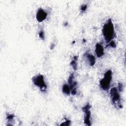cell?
Wrapping results in <instances>:
<instances>
[{
    "label": "cell",
    "mask_w": 126,
    "mask_h": 126,
    "mask_svg": "<svg viewBox=\"0 0 126 126\" xmlns=\"http://www.w3.org/2000/svg\"><path fill=\"white\" fill-rule=\"evenodd\" d=\"M112 78V72L111 70H108L104 74L103 78L101 79L99 85L101 88L104 90H108L110 86Z\"/></svg>",
    "instance_id": "2"
},
{
    "label": "cell",
    "mask_w": 126,
    "mask_h": 126,
    "mask_svg": "<svg viewBox=\"0 0 126 126\" xmlns=\"http://www.w3.org/2000/svg\"><path fill=\"white\" fill-rule=\"evenodd\" d=\"M110 95L113 103L115 105H117L119 107H121L120 104V96L118 90L116 88H113L110 90Z\"/></svg>",
    "instance_id": "4"
},
{
    "label": "cell",
    "mask_w": 126,
    "mask_h": 126,
    "mask_svg": "<svg viewBox=\"0 0 126 126\" xmlns=\"http://www.w3.org/2000/svg\"><path fill=\"white\" fill-rule=\"evenodd\" d=\"M91 106L87 104L83 108V111L84 112V123L86 125L90 126L91 123V112L90 110Z\"/></svg>",
    "instance_id": "5"
},
{
    "label": "cell",
    "mask_w": 126,
    "mask_h": 126,
    "mask_svg": "<svg viewBox=\"0 0 126 126\" xmlns=\"http://www.w3.org/2000/svg\"><path fill=\"white\" fill-rule=\"evenodd\" d=\"M108 45L110 46V47H115L116 46V44H115V43L114 42V41H113L112 40L111 41H110V42H109Z\"/></svg>",
    "instance_id": "11"
},
{
    "label": "cell",
    "mask_w": 126,
    "mask_h": 126,
    "mask_svg": "<svg viewBox=\"0 0 126 126\" xmlns=\"http://www.w3.org/2000/svg\"><path fill=\"white\" fill-rule=\"evenodd\" d=\"M71 65L72 66V67L74 68V69H76V68H77V63H76V60H73V61L71 62Z\"/></svg>",
    "instance_id": "10"
},
{
    "label": "cell",
    "mask_w": 126,
    "mask_h": 126,
    "mask_svg": "<svg viewBox=\"0 0 126 126\" xmlns=\"http://www.w3.org/2000/svg\"><path fill=\"white\" fill-rule=\"evenodd\" d=\"M70 125V121L68 120H67L66 121H65V122H64V123H63L62 124H61V125H63V126H69Z\"/></svg>",
    "instance_id": "12"
},
{
    "label": "cell",
    "mask_w": 126,
    "mask_h": 126,
    "mask_svg": "<svg viewBox=\"0 0 126 126\" xmlns=\"http://www.w3.org/2000/svg\"><path fill=\"white\" fill-rule=\"evenodd\" d=\"M39 37L42 38V39H44V33H43V32H40L39 33Z\"/></svg>",
    "instance_id": "13"
},
{
    "label": "cell",
    "mask_w": 126,
    "mask_h": 126,
    "mask_svg": "<svg viewBox=\"0 0 126 126\" xmlns=\"http://www.w3.org/2000/svg\"><path fill=\"white\" fill-rule=\"evenodd\" d=\"M102 35L106 42L109 43L114 38L115 31L114 25L111 19L108 20L103 26L102 30Z\"/></svg>",
    "instance_id": "1"
},
{
    "label": "cell",
    "mask_w": 126,
    "mask_h": 126,
    "mask_svg": "<svg viewBox=\"0 0 126 126\" xmlns=\"http://www.w3.org/2000/svg\"><path fill=\"white\" fill-rule=\"evenodd\" d=\"M62 91H63V92L64 94H67V95H68V94H69L71 93L70 88L69 85H67L66 84H64L63 86Z\"/></svg>",
    "instance_id": "9"
},
{
    "label": "cell",
    "mask_w": 126,
    "mask_h": 126,
    "mask_svg": "<svg viewBox=\"0 0 126 126\" xmlns=\"http://www.w3.org/2000/svg\"><path fill=\"white\" fill-rule=\"evenodd\" d=\"M86 8H87V5H84L82 6V7L81 8V9L83 11H85L86 9Z\"/></svg>",
    "instance_id": "14"
},
{
    "label": "cell",
    "mask_w": 126,
    "mask_h": 126,
    "mask_svg": "<svg viewBox=\"0 0 126 126\" xmlns=\"http://www.w3.org/2000/svg\"><path fill=\"white\" fill-rule=\"evenodd\" d=\"M47 17V13L42 8H39L36 14V19L39 22L45 20Z\"/></svg>",
    "instance_id": "6"
},
{
    "label": "cell",
    "mask_w": 126,
    "mask_h": 126,
    "mask_svg": "<svg viewBox=\"0 0 126 126\" xmlns=\"http://www.w3.org/2000/svg\"><path fill=\"white\" fill-rule=\"evenodd\" d=\"M32 81L33 83L35 86L38 87L41 91L44 92L46 91L47 85L45 82L44 77L42 75L38 74L34 76L32 78Z\"/></svg>",
    "instance_id": "3"
},
{
    "label": "cell",
    "mask_w": 126,
    "mask_h": 126,
    "mask_svg": "<svg viewBox=\"0 0 126 126\" xmlns=\"http://www.w3.org/2000/svg\"><path fill=\"white\" fill-rule=\"evenodd\" d=\"M95 52L96 55L98 58L102 57L104 55V48L101 44L99 43L96 44L95 47Z\"/></svg>",
    "instance_id": "7"
},
{
    "label": "cell",
    "mask_w": 126,
    "mask_h": 126,
    "mask_svg": "<svg viewBox=\"0 0 126 126\" xmlns=\"http://www.w3.org/2000/svg\"><path fill=\"white\" fill-rule=\"evenodd\" d=\"M86 58L91 66H93L95 64V58L94 56L93 55L89 53H87V55H86Z\"/></svg>",
    "instance_id": "8"
}]
</instances>
